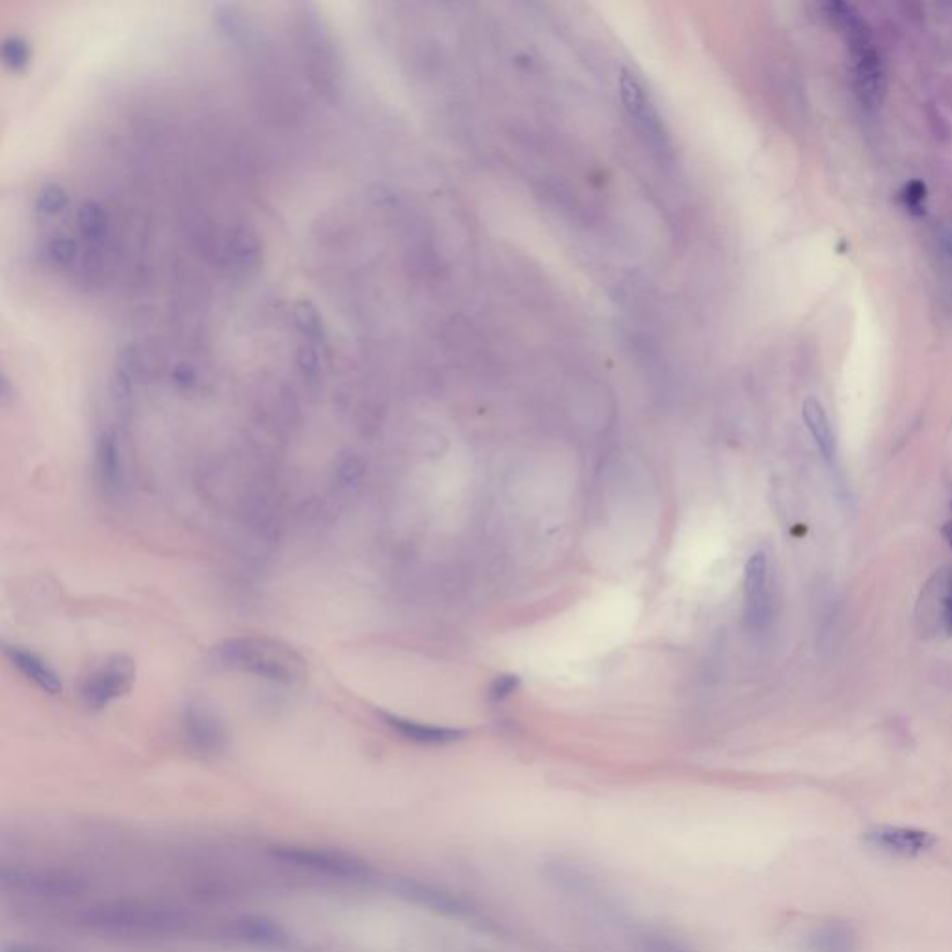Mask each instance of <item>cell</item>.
<instances>
[{
	"label": "cell",
	"instance_id": "4fadbf2b",
	"mask_svg": "<svg viewBox=\"0 0 952 952\" xmlns=\"http://www.w3.org/2000/svg\"><path fill=\"white\" fill-rule=\"evenodd\" d=\"M186 739L201 754H220L225 748L224 728L220 720L201 707H190L185 716Z\"/></svg>",
	"mask_w": 952,
	"mask_h": 952
},
{
	"label": "cell",
	"instance_id": "cb8c5ba5",
	"mask_svg": "<svg viewBox=\"0 0 952 952\" xmlns=\"http://www.w3.org/2000/svg\"><path fill=\"white\" fill-rule=\"evenodd\" d=\"M248 6H278L279 8V6H296V4H248ZM248 6H246V8H248ZM300 8H304V10H309L307 6H302V4H300Z\"/></svg>",
	"mask_w": 952,
	"mask_h": 952
},
{
	"label": "cell",
	"instance_id": "52a82bcc",
	"mask_svg": "<svg viewBox=\"0 0 952 952\" xmlns=\"http://www.w3.org/2000/svg\"><path fill=\"white\" fill-rule=\"evenodd\" d=\"M395 893L402 900L410 902L413 906L424 908L428 912L449 917V919H469L473 917V906L467 900L454 895L449 889L413 880V878H400L395 882Z\"/></svg>",
	"mask_w": 952,
	"mask_h": 952
},
{
	"label": "cell",
	"instance_id": "8fae6325",
	"mask_svg": "<svg viewBox=\"0 0 952 952\" xmlns=\"http://www.w3.org/2000/svg\"><path fill=\"white\" fill-rule=\"evenodd\" d=\"M229 936L257 949H283L289 945V934L283 926L266 917H240L229 926Z\"/></svg>",
	"mask_w": 952,
	"mask_h": 952
},
{
	"label": "cell",
	"instance_id": "d6986e66",
	"mask_svg": "<svg viewBox=\"0 0 952 952\" xmlns=\"http://www.w3.org/2000/svg\"><path fill=\"white\" fill-rule=\"evenodd\" d=\"M521 687V679L514 674L499 675L493 679L490 687V698L495 703H503L508 700L512 694H516L517 688Z\"/></svg>",
	"mask_w": 952,
	"mask_h": 952
},
{
	"label": "cell",
	"instance_id": "3957f363",
	"mask_svg": "<svg viewBox=\"0 0 952 952\" xmlns=\"http://www.w3.org/2000/svg\"><path fill=\"white\" fill-rule=\"evenodd\" d=\"M543 884L551 891L569 902L579 904L584 910L605 919V921H622L625 910L620 906L618 899L605 889L601 880L590 869H586L577 861L553 858L543 861Z\"/></svg>",
	"mask_w": 952,
	"mask_h": 952
},
{
	"label": "cell",
	"instance_id": "e0dca14e",
	"mask_svg": "<svg viewBox=\"0 0 952 952\" xmlns=\"http://www.w3.org/2000/svg\"><path fill=\"white\" fill-rule=\"evenodd\" d=\"M620 93H622L623 106L629 112L631 118H635L638 123H642L648 131H653L657 121L653 119V114L649 112L648 97L640 84V80L629 69H622L620 75Z\"/></svg>",
	"mask_w": 952,
	"mask_h": 952
},
{
	"label": "cell",
	"instance_id": "6da1fadb",
	"mask_svg": "<svg viewBox=\"0 0 952 952\" xmlns=\"http://www.w3.org/2000/svg\"><path fill=\"white\" fill-rule=\"evenodd\" d=\"M212 668L257 675L285 687L307 679V661L296 649L266 636H237L216 644L209 653Z\"/></svg>",
	"mask_w": 952,
	"mask_h": 952
},
{
	"label": "cell",
	"instance_id": "44dd1931",
	"mask_svg": "<svg viewBox=\"0 0 952 952\" xmlns=\"http://www.w3.org/2000/svg\"><path fill=\"white\" fill-rule=\"evenodd\" d=\"M925 196V185H923V183H919V181H913V183H910L908 188H906V196H904V198H906V203H908L910 207H913V209H919V207H921V203H923V199H925Z\"/></svg>",
	"mask_w": 952,
	"mask_h": 952
},
{
	"label": "cell",
	"instance_id": "5b68a950",
	"mask_svg": "<svg viewBox=\"0 0 952 952\" xmlns=\"http://www.w3.org/2000/svg\"><path fill=\"white\" fill-rule=\"evenodd\" d=\"M0 887L4 891H15L19 895L38 899H73L80 897L88 886L82 878L66 871L4 867L0 871Z\"/></svg>",
	"mask_w": 952,
	"mask_h": 952
},
{
	"label": "cell",
	"instance_id": "ac0fdd59",
	"mask_svg": "<svg viewBox=\"0 0 952 952\" xmlns=\"http://www.w3.org/2000/svg\"><path fill=\"white\" fill-rule=\"evenodd\" d=\"M638 952H696L688 943L664 932H648L638 938Z\"/></svg>",
	"mask_w": 952,
	"mask_h": 952
},
{
	"label": "cell",
	"instance_id": "ba28073f",
	"mask_svg": "<svg viewBox=\"0 0 952 952\" xmlns=\"http://www.w3.org/2000/svg\"><path fill=\"white\" fill-rule=\"evenodd\" d=\"M865 843L889 856L915 858L936 847L938 837L917 828L878 826L865 833Z\"/></svg>",
	"mask_w": 952,
	"mask_h": 952
},
{
	"label": "cell",
	"instance_id": "9a60e30c",
	"mask_svg": "<svg viewBox=\"0 0 952 952\" xmlns=\"http://www.w3.org/2000/svg\"><path fill=\"white\" fill-rule=\"evenodd\" d=\"M6 657L10 659V662L23 674L27 681L36 685L43 692H47V694L62 692L60 675L56 674L53 668L41 657H38L36 653L27 651V649L6 648Z\"/></svg>",
	"mask_w": 952,
	"mask_h": 952
},
{
	"label": "cell",
	"instance_id": "603a6c76",
	"mask_svg": "<svg viewBox=\"0 0 952 952\" xmlns=\"http://www.w3.org/2000/svg\"><path fill=\"white\" fill-rule=\"evenodd\" d=\"M943 536H945V540L949 542V545H951L952 549V521H949V523H945V525H943Z\"/></svg>",
	"mask_w": 952,
	"mask_h": 952
},
{
	"label": "cell",
	"instance_id": "7c38bea8",
	"mask_svg": "<svg viewBox=\"0 0 952 952\" xmlns=\"http://www.w3.org/2000/svg\"><path fill=\"white\" fill-rule=\"evenodd\" d=\"M380 716L385 726L393 729L398 737L421 744V746H445V744L462 741L465 737L463 729L432 726V724H424V722L391 713H380Z\"/></svg>",
	"mask_w": 952,
	"mask_h": 952
},
{
	"label": "cell",
	"instance_id": "30bf717a",
	"mask_svg": "<svg viewBox=\"0 0 952 952\" xmlns=\"http://www.w3.org/2000/svg\"><path fill=\"white\" fill-rule=\"evenodd\" d=\"M852 54V71H854V88L860 97L861 103L867 108H878L886 97L887 79L884 62L880 54L871 45L850 51Z\"/></svg>",
	"mask_w": 952,
	"mask_h": 952
},
{
	"label": "cell",
	"instance_id": "8992f818",
	"mask_svg": "<svg viewBox=\"0 0 952 952\" xmlns=\"http://www.w3.org/2000/svg\"><path fill=\"white\" fill-rule=\"evenodd\" d=\"M136 681V662L129 655H114L101 662L82 683V700L90 709H105L125 696Z\"/></svg>",
	"mask_w": 952,
	"mask_h": 952
},
{
	"label": "cell",
	"instance_id": "5bb4252c",
	"mask_svg": "<svg viewBox=\"0 0 952 952\" xmlns=\"http://www.w3.org/2000/svg\"><path fill=\"white\" fill-rule=\"evenodd\" d=\"M824 10H826V14L830 17V21L835 25V28L843 34L850 51L873 43L871 41V27L867 25V21L861 17L860 12L852 4L832 0V2L824 4Z\"/></svg>",
	"mask_w": 952,
	"mask_h": 952
},
{
	"label": "cell",
	"instance_id": "9c48e42d",
	"mask_svg": "<svg viewBox=\"0 0 952 952\" xmlns=\"http://www.w3.org/2000/svg\"><path fill=\"white\" fill-rule=\"evenodd\" d=\"M746 622L752 629H763L772 618V601L768 588V560L765 553L748 558L744 569Z\"/></svg>",
	"mask_w": 952,
	"mask_h": 952
},
{
	"label": "cell",
	"instance_id": "2e32d148",
	"mask_svg": "<svg viewBox=\"0 0 952 952\" xmlns=\"http://www.w3.org/2000/svg\"><path fill=\"white\" fill-rule=\"evenodd\" d=\"M802 417H804V423H806L809 434L815 439V443L819 447L820 454L824 456L826 462L832 463L833 458H835V436H833L830 419H828V415H826V411L822 408L819 400L807 398L804 406H802Z\"/></svg>",
	"mask_w": 952,
	"mask_h": 952
},
{
	"label": "cell",
	"instance_id": "ffe728a7",
	"mask_svg": "<svg viewBox=\"0 0 952 952\" xmlns=\"http://www.w3.org/2000/svg\"><path fill=\"white\" fill-rule=\"evenodd\" d=\"M941 629L952 636V569L947 581V590H945V599H943V618H941Z\"/></svg>",
	"mask_w": 952,
	"mask_h": 952
},
{
	"label": "cell",
	"instance_id": "7402d4cb",
	"mask_svg": "<svg viewBox=\"0 0 952 952\" xmlns=\"http://www.w3.org/2000/svg\"><path fill=\"white\" fill-rule=\"evenodd\" d=\"M4 952H56L49 951V949H43V947H34V945H21V943H15V945H10L6 947Z\"/></svg>",
	"mask_w": 952,
	"mask_h": 952
},
{
	"label": "cell",
	"instance_id": "7a4b0ae2",
	"mask_svg": "<svg viewBox=\"0 0 952 952\" xmlns=\"http://www.w3.org/2000/svg\"><path fill=\"white\" fill-rule=\"evenodd\" d=\"M82 925L119 936H170L188 928L185 913L144 902H108L86 910Z\"/></svg>",
	"mask_w": 952,
	"mask_h": 952
},
{
	"label": "cell",
	"instance_id": "277c9868",
	"mask_svg": "<svg viewBox=\"0 0 952 952\" xmlns=\"http://www.w3.org/2000/svg\"><path fill=\"white\" fill-rule=\"evenodd\" d=\"M270 854L274 860L294 869H302L305 873L320 874V876H330L337 880L357 882V880L369 878L371 874V867L365 861L357 860L344 852L328 850V848L281 845V847L272 848Z\"/></svg>",
	"mask_w": 952,
	"mask_h": 952
}]
</instances>
